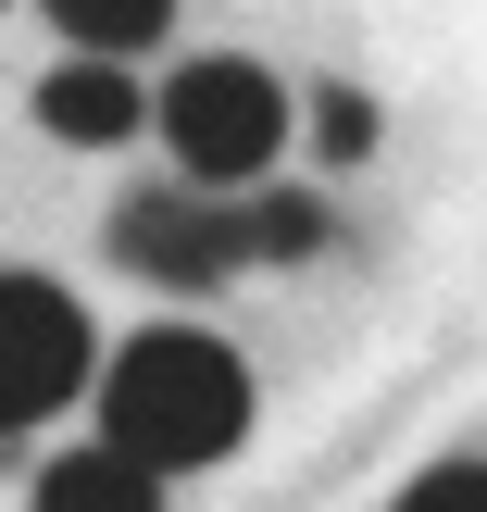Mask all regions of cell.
Segmentation results:
<instances>
[{
	"mask_svg": "<svg viewBox=\"0 0 487 512\" xmlns=\"http://www.w3.org/2000/svg\"><path fill=\"white\" fill-rule=\"evenodd\" d=\"M50 25H63L75 50H100V63H125V50H150L175 25V0H38Z\"/></svg>",
	"mask_w": 487,
	"mask_h": 512,
	"instance_id": "7",
	"label": "cell"
},
{
	"mask_svg": "<svg viewBox=\"0 0 487 512\" xmlns=\"http://www.w3.org/2000/svg\"><path fill=\"white\" fill-rule=\"evenodd\" d=\"M113 263L150 275V288H225L238 263H263L250 250V200H213V188H150L113 213Z\"/></svg>",
	"mask_w": 487,
	"mask_h": 512,
	"instance_id": "4",
	"label": "cell"
},
{
	"mask_svg": "<svg viewBox=\"0 0 487 512\" xmlns=\"http://www.w3.org/2000/svg\"><path fill=\"white\" fill-rule=\"evenodd\" d=\"M388 512H487V463H425Z\"/></svg>",
	"mask_w": 487,
	"mask_h": 512,
	"instance_id": "10",
	"label": "cell"
},
{
	"mask_svg": "<svg viewBox=\"0 0 487 512\" xmlns=\"http://www.w3.org/2000/svg\"><path fill=\"white\" fill-rule=\"evenodd\" d=\"M38 125H50L63 150H125V138L150 125V100H138V75H125V63L75 50V63H50V75H38Z\"/></svg>",
	"mask_w": 487,
	"mask_h": 512,
	"instance_id": "5",
	"label": "cell"
},
{
	"mask_svg": "<svg viewBox=\"0 0 487 512\" xmlns=\"http://www.w3.org/2000/svg\"><path fill=\"white\" fill-rule=\"evenodd\" d=\"M163 150H175V188L250 200L275 175V150H288V88H275L250 50H200L163 88Z\"/></svg>",
	"mask_w": 487,
	"mask_h": 512,
	"instance_id": "2",
	"label": "cell"
},
{
	"mask_svg": "<svg viewBox=\"0 0 487 512\" xmlns=\"http://www.w3.org/2000/svg\"><path fill=\"white\" fill-rule=\"evenodd\" d=\"M250 250H263V263L325 250V200H300V188H250Z\"/></svg>",
	"mask_w": 487,
	"mask_h": 512,
	"instance_id": "8",
	"label": "cell"
},
{
	"mask_svg": "<svg viewBox=\"0 0 487 512\" xmlns=\"http://www.w3.org/2000/svg\"><path fill=\"white\" fill-rule=\"evenodd\" d=\"M38 512H163V475L125 463L113 438L100 450H63V463H38Z\"/></svg>",
	"mask_w": 487,
	"mask_h": 512,
	"instance_id": "6",
	"label": "cell"
},
{
	"mask_svg": "<svg viewBox=\"0 0 487 512\" xmlns=\"http://www.w3.org/2000/svg\"><path fill=\"white\" fill-rule=\"evenodd\" d=\"M75 388H100V338L50 275H13L0 263V438L38 413H63Z\"/></svg>",
	"mask_w": 487,
	"mask_h": 512,
	"instance_id": "3",
	"label": "cell"
},
{
	"mask_svg": "<svg viewBox=\"0 0 487 512\" xmlns=\"http://www.w3.org/2000/svg\"><path fill=\"white\" fill-rule=\"evenodd\" d=\"M375 150V100L363 88H313V163H363Z\"/></svg>",
	"mask_w": 487,
	"mask_h": 512,
	"instance_id": "9",
	"label": "cell"
},
{
	"mask_svg": "<svg viewBox=\"0 0 487 512\" xmlns=\"http://www.w3.org/2000/svg\"><path fill=\"white\" fill-rule=\"evenodd\" d=\"M100 438L150 475H188V463H225L250 438V363L200 325H150L100 363Z\"/></svg>",
	"mask_w": 487,
	"mask_h": 512,
	"instance_id": "1",
	"label": "cell"
}]
</instances>
